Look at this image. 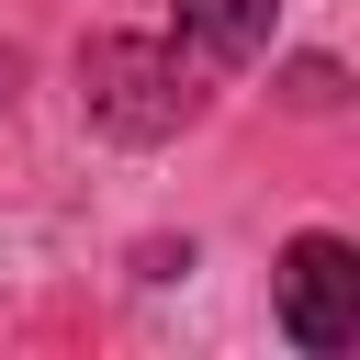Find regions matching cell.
Here are the masks:
<instances>
[{"label": "cell", "instance_id": "6da1fadb", "mask_svg": "<svg viewBox=\"0 0 360 360\" xmlns=\"http://www.w3.org/2000/svg\"><path fill=\"white\" fill-rule=\"evenodd\" d=\"M79 112L112 146H169L202 112V90H191L180 45H158V34H90L79 45Z\"/></svg>", "mask_w": 360, "mask_h": 360}, {"label": "cell", "instance_id": "7a4b0ae2", "mask_svg": "<svg viewBox=\"0 0 360 360\" xmlns=\"http://www.w3.org/2000/svg\"><path fill=\"white\" fill-rule=\"evenodd\" d=\"M281 338L304 360H349L360 349V248L349 236H292L281 248Z\"/></svg>", "mask_w": 360, "mask_h": 360}, {"label": "cell", "instance_id": "3957f363", "mask_svg": "<svg viewBox=\"0 0 360 360\" xmlns=\"http://www.w3.org/2000/svg\"><path fill=\"white\" fill-rule=\"evenodd\" d=\"M169 11H180V45L202 68H248L270 45V22H281V0H169Z\"/></svg>", "mask_w": 360, "mask_h": 360}, {"label": "cell", "instance_id": "277c9868", "mask_svg": "<svg viewBox=\"0 0 360 360\" xmlns=\"http://www.w3.org/2000/svg\"><path fill=\"white\" fill-rule=\"evenodd\" d=\"M292 101H304V112H326V101H338V68H326V56H304V68H292Z\"/></svg>", "mask_w": 360, "mask_h": 360}, {"label": "cell", "instance_id": "5b68a950", "mask_svg": "<svg viewBox=\"0 0 360 360\" xmlns=\"http://www.w3.org/2000/svg\"><path fill=\"white\" fill-rule=\"evenodd\" d=\"M11 90H22V56H11V45H0V112H11Z\"/></svg>", "mask_w": 360, "mask_h": 360}]
</instances>
